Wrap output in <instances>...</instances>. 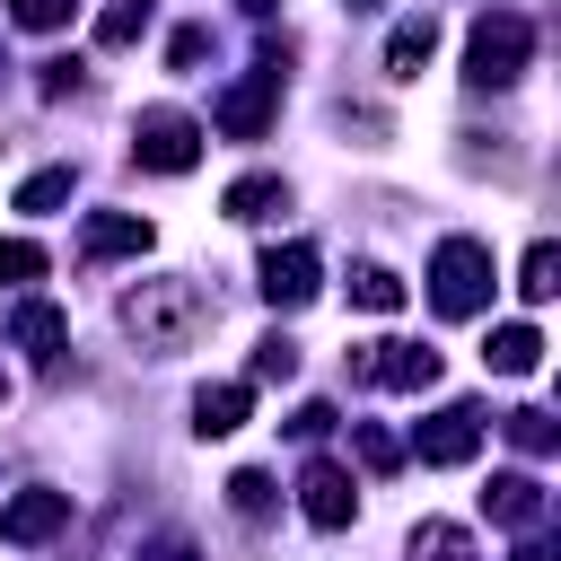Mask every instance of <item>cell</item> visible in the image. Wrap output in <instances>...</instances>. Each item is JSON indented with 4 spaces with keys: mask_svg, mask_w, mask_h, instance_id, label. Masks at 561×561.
Wrapping results in <instances>:
<instances>
[{
    "mask_svg": "<svg viewBox=\"0 0 561 561\" xmlns=\"http://www.w3.org/2000/svg\"><path fill=\"white\" fill-rule=\"evenodd\" d=\"M508 438H517L526 456H552V412H535V403H526V412H508Z\"/></svg>",
    "mask_w": 561,
    "mask_h": 561,
    "instance_id": "obj_25",
    "label": "cell"
},
{
    "mask_svg": "<svg viewBox=\"0 0 561 561\" xmlns=\"http://www.w3.org/2000/svg\"><path fill=\"white\" fill-rule=\"evenodd\" d=\"M272 114H280V53H263V61H254L237 88H219V105H210V123H219L228 140H263Z\"/></svg>",
    "mask_w": 561,
    "mask_h": 561,
    "instance_id": "obj_4",
    "label": "cell"
},
{
    "mask_svg": "<svg viewBox=\"0 0 561 561\" xmlns=\"http://www.w3.org/2000/svg\"><path fill=\"white\" fill-rule=\"evenodd\" d=\"M351 456H359L368 473H394V465H403V438L377 430V421H359V430H351Z\"/></svg>",
    "mask_w": 561,
    "mask_h": 561,
    "instance_id": "obj_21",
    "label": "cell"
},
{
    "mask_svg": "<svg viewBox=\"0 0 561 561\" xmlns=\"http://www.w3.org/2000/svg\"><path fill=\"white\" fill-rule=\"evenodd\" d=\"M526 61H535V26H526L517 9L473 18V35H465V79H473V88H508Z\"/></svg>",
    "mask_w": 561,
    "mask_h": 561,
    "instance_id": "obj_2",
    "label": "cell"
},
{
    "mask_svg": "<svg viewBox=\"0 0 561 561\" xmlns=\"http://www.w3.org/2000/svg\"><path fill=\"white\" fill-rule=\"evenodd\" d=\"M79 88V61H44V96H70Z\"/></svg>",
    "mask_w": 561,
    "mask_h": 561,
    "instance_id": "obj_31",
    "label": "cell"
},
{
    "mask_svg": "<svg viewBox=\"0 0 561 561\" xmlns=\"http://www.w3.org/2000/svg\"><path fill=\"white\" fill-rule=\"evenodd\" d=\"M140 561H193V543H184V535H158V543H149Z\"/></svg>",
    "mask_w": 561,
    "mask_h": 561,
    "instance_id": "obj_32",
    "label": "cell"
},
{
    "mask_svg": "<svg viewBox=\"0 0 561 561\" xmlns=\"http://www.w3.org/2000/svg\"><path fill=\"white\" fill-rule=\"evenodd\" d=\"M9 18L44 35V26H61V18H70V0H9Z\"/></svg>",
    "mask_w": 561,
    "mask_h": 561,
    "instance_id": "obj_28",
    "label": "cell"
},
{
    "mask_svg": "<svg viewBox=\"0 0 561 561\" xmlns=\"http://www.w3.org/2000/svg\"><path fill=\"white\" fill-rule=\"evenodd\" d=\"M44 272V245L35 237H0V280H35Z\"/></svg>",
    "mask_w": 561,
    "mask_h": 561,
    "instance_id": "obj_26",
    "label": "cell"
},
{
    "mask_svg": "<svg viewBox=\"0 0 561 561\" xmlns=\"http://www.w3.org/2000/svg\"><path fill=\"white\" fill-rule=\"evenodd\" d=\"M272 210H289V184L280 175H237L228 184V219H272Z\"/></svg>",
    "mask_w": 561,
    "mask_h": 561,
    "instance_id": "obj_17",
    "label": "cell"
},
{
    "mask_svg": "<svg viewBox=\"0 0 561 561\" xmlns=\"http://www.w3.org/2000/svg\"><path fill=\"white\" fill-rule=\"evenodd\" d=\"M482 298H491V254L473 237H447L430 254V307L438 316H482Z\"/></svg>",
    "mask_w": 561,
    "mask_h": 561,
    "instance_id": "obj_3",
    "label": "cell"
},
{
    "mask_svg": "<svg viewBox=\"0 0 561 561\" xmlns=\"http://www.w3.org/2000/svg\"><path fill=\"white\" fill-rule=\"evenodd\" d=\"M412 561H473V535L447 526V517H430V526H412Z\"/></svg>",
    "mask_w": 561,
    "mask_h": 561,
    "instance_id": "obj_20",
    "label": "cell"
},
{
    "mask_svg": "<svg viewBox=\"0 0 561 561\" xmlns=\"http://www.w3.org/2000/svg\"><path fill=\"white\" fill-rule=\"evenodd\" d=\"M0 394H9V377H0Z\"/></svg>",
    "mask_w": 561,
    "mask_h": 561,
    "instance_id": "obj_35",
    "label": "cell"
},
{
    "mask_svg": "<svg viewBox=\"0 0 561 561\" xmlns=\"http://www.w3.org/2000/svg\"><path fill=\"white\" fill-rule=\"evenodd\" d=\"M421 465H473V447H482V412L473 403H438L430 421H421Z\"/></svg>",
    "mask_w": 561,
    "mask_h": 561,
    "instance_id": "obj_7",
    "label": "cell"
},
{
    "mask_svg": "<svg viewBox=\"0 0 561 561\" xmlns=\"http://www.w3.org/2000/svg\"><path fill=\"white\" fill-rule=\"evenodd\" d=\"M202 53H210V35H202V26H184V35H175V44H167V61H175V70H193V61H202Z\"/></svg>",
    "mask_w": 561,
    "mask_h": 561,
    "instance_id": "obj_30",
    "label": "cell"
},
{
    "mask_svg": "<svg viewBox=\"0 0 561 561\" xmlns=\"http://www.w3.org/2000/svg\"><path fill=\"white\" fill-rule=\"evenodd\" d=\"M131 158H140L149 175H184V167L202 158V123H193L184 105H149V114L131 123Z\"/></svg>",
    "mask_w": 561,
    "mask_h": 561,
    "instance_id": "obj_5",
    "label": "cell"
},
{
    "mask_svg": "<svg viewBox=\"0 0 561 561\" xmlns=\"http://www.w3.org/2000/svg\"><path fill=\"white\" fill-rule=\"evenodd\" d=\"M351 307H368V316H394V307H403V280H394L386 263H359V272H351Z\"/></svg>",
    "mask_w": 561,
    "mask_h": 561,
    "instance_id": "obj_19",
    "label": "cell"
},
{
    "mask_svg": "<svg viewBox=\"0 0 561 561\" xmlns=\"http://www.w3.org/2000/svg\"><path fill=\"white\" fill-rule=\"evenodd\" d=\"M70 526V491H18L0 508V543H53Z\"/></svg>",
    "mask_w": 561,
    "mask_h": 561,
    "instance_id": "obj_8",
    "label": "cell"
},
{
    "mask_svg": "<svg viewBox=\"0 0 561 561\" xmlns=\"http://www.w3.org/2000/svg\"><path fill=\"white\" fill-rule=\"evenodd\" d=\"M508 561H552V543H543V535H526V543H517Z\"/></svg>",
    "mask_w": 561,
    "mask_h": 561,
    "instance_id": "obj_33",
    "label": "cell"
},
{
    "mask_svg": "<svg viewBox=\"0 0 561 561\" xmlns=\"http://www.w3.org/2000/svg\"><path fill=\"white\" fill-rule=\"evenodd\" d=\"M351 9H368V0H351Z\"/></svg>",
    "mask_w": 561,
    "mask_h": 561,
    "instance_id": "obj_36",
    "label": "cell"
},
{
    "mask_svg": "<svg viewBox=\"0 0 561 561\" xmlns=\"http://www.w3.org/2000/svg\"><path fill=\"white\" fill-rule=\"evenodd\" d=\"M482 359H491L500 377H535V368H543V333H535V324H491Z\"/></svg>",
    "mask_w": 561,
    "mask_h": 561,
    "instance_id": "obj_15",
    "label": "cell"
},
{
    "mask_svg": "<svg viewBox=\"0 0 561 561\" xmlns=\"http://www.w3.org/2000/svg\"><path fill=\"white\" fill-rule=\"evenodd\" d=\"M552 289H561V245H552V237H535V245H526V263H517V298H535V307H543Z\"/></svg>",
    "mask_w": 561,
    "mask_h": 561,
    "instance_id": "obj_18",
    "label": "cell"
},
{
    "mask_svg": "<svg viewBox=\"0 0 561 561\" xmlns=\"http://www.w3.org/2000/svg\"><path fill=\"white\" fill-rule=\"evenodd\" d=\"M245 412H254V386H245V377H228V386H202V394H193V430H202V438L245 430Z\"/></svg>",
    "mask_w": 561,
    "mask_h": 561,
    "instance_id": "obj_13",
    "label": "cell"
},
{
    "mask_svg": "<svg viewBox=\"0 0 561 561\" xmlns=\"http://www.w3.org/2000/svg\"><path fill=\"white\" fill-rule=\"evenodd\" d=\"M324 430H333V403H298L289 412V438H324Z\"/></svg>",
    "mask_w": 561,
    "mask_h": 561,
    "instance_id": "obj_29",
    "label": "cell"
},
{
    "mask_svg": "<svg viewBox=\"0 0 561 561\" xmlns=\"http://www.w3.org/2000/svg\"><path fill=\"white\" fill-rule=\"evenodd\" d=\"M430 53H438V18H403V26L386 35V79H421Z\"/></svg>",
    "mask_w": 561,
    "mask_h": 561,
    "instance_id": "obj_14",
    "label": "cell"
},
{
    "mask_svg": "<svg viewBox=\"0 0 561 561\" xmlns=\"http://www.w3.org/2000/svg\"><path fill=\"white\" fill-rule=\"evenodd\" d=\"M123 324H131V342L140 351H193L202 342V324H210V298L193 289V280H140L131 298H123Z\"/></svg>",
    "mask_w": 561,
    "mask_h": 561,
    "instance_id": "obj_1",
    "label": "cell"
},
{
    "mask_svg": "<svg viewBox=\"0 0 561 561\" xmlns=\"http://www.w3.org/2000/svg\"><path fill=\"white\" fill-rule=\"evenodd\" d=\"M482 508H491L500 526H535V517H543V482H535V473H491Z\"/></svg>",
    "mask_w": 561,
    "mask_h": 561,
    "instance_id": "obj_16",
    "label": "cell"
},
{
    "mask_svg": "<svg viewBox=\"0 0 561 561\" xmlns=\"http://www.w3.org/2000/svg\"><path fill=\"white\" fill-rule=\"evenodd\" d=\"M140 26H149V0H114V9H105V18H96V44H105V53H114V44H131V35H140Z\"/></svg>",
    "mask_w": 561,
    "mask_h": 561,
    "instance_id": "obj_23",
    "label": "cell"
},
{
    "mask_svg": "<svg viewBox=\"0 0 561 561\" xmlns=\"http://www.w3.org/2000/svg\"><path fill=\"white\" fill-rule=\"evenodd\" d=\"M9 342H18L26 359H61V342H70V316H61V307H44V298H26V307L9 316Z\"/></svg>",
    "mask_w": 561,
    "mask_h": 561,
    "instance_id": "obj_12",
    "label": "cell"
},
{
    "mask_svg": "<svg viewBox=\"0 0 561 561\" xmlns=\"http://www.w3.org/2000/svg\"><path fill=\"white\" fill-rule=\"evenodd\" d=\"M237 9H245V18H272V9H280V0H237Z\"/></svg>",
    "mask_w": 561,
    "mask_h": 561,
    "instance_id": "obj_34",
    "label": "cell"
},
{
    "mask_svg": "<svg viewBox=\"0 0 561 561\" xmlns=\"http://www.w3.org/2000/svg\"><path fill=\"white\" fill-rule=\"evenodd\" d=\"M228 508H237V517H263V508H272V473H254V465L228 473Z\"/></svg>",
    "mask_w": 561,
    "mask_h": 561,
    "instance_id": "obj_24",
    "label": "cell"
},
{
    "mask_svg": "<svg viewBox=\"0 0 561 561\" xmlns=\"http://www.w3.org/2000/svg\"><path fill=\"white\" fill-rule=\"evenodd\" d=\"M254 377H298V351H289V333L254 342Z\"/></svg>",
    "mask_w": 561,
    "mask_h": 561,
    "instance_id": "obj_27",
    "label": "cell"
},
{
    "mask_svg": "<svg viewBox=\"0 0 561 561\" xmlns=\"http://www.w3.org/2000/svg\"><path fill=\"white\" fill-rule=\"evenodd\" d=\"M79 254H88V263H123V254H149V219H140V210H96V219L79 228Z\"/></svg>",
    "mask_w": 561,
    "mask_h": 561,
    "instance_id": "obj_10",
    "label": "cell"
},
{
    "mask_svg": "<svg viewBox=\"0 0 561 561\" xmlns=\"http://www.w3.org/2000/svg\"><path fill=\"white\" fill-rule=\"evenodd\" d=\"M263 298L272 307H307L316 298V245H272L263 254Z\"/></svg>",
    "mask_w": 561,
    "mask_h": 561,
    "instance_id": "obj_11",
    "label": "cell"
},
{
    "mask_svg": "<svg viewBox=\"0 0 561 561\" xmlns=\"http://www.w3.org/2000/svg\"><path fill=\"white\" fill-rule=\"evenodd\" d=\"M298 508H307V526H351V508H359V491H351V473L342 465H307L298 473Z\"/></svg>",
    "mask_w": 561,
    "mask_h": 561,
    "instance_id": "obj_9",
    "label": "cell"
},
{
    "mask_svg": "<svg viewBox=\"0 0 561 561\" xmlns=\"http://www.w3.org/2000/svg\"><path fill=\"white\" fill-rule=\"evenodd\" d=\"M351 377H359V386L421 394V386H438V351H430V342H359V351H351Z\"/></svg>",
    "mask_w": 561,
    "mask_h": 561,
    "instance_id": "obj_6",
    "label": "cell"
},
{
    "mask_svg": "<svg viewBox=\"0 0 561 561\" xmlns=\"http://www.w3.org/2000/svg\"><path fill=\"white\" fill-rule=\"evenodd\" d=\"M61 202H70V167H44L18 184V210H61Z\"/></svg>",
    "mask_w": 561,
    "mask_h": 561,
    "instance_id": "obj_22",
    "label": "cell"
}]
</instances>
